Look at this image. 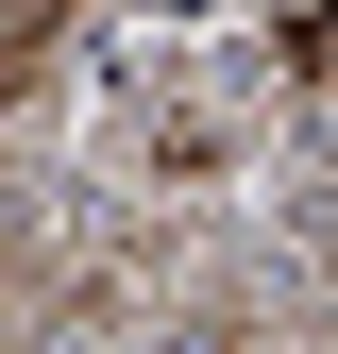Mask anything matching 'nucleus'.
Returning a JSON list of instances; mask_svg holds the SVG:
<instances>
[{"mask_svg":"<svg viewBox=\"0 0 338 354\" xmlns=\"http://www.w3.org/2000/svg\"><path fill=\"white\" fill-rule=\"evenodd\" d=\"M271 68L287 84H338V0H287V17H271Z\"/></svg>","mask_w":338,"mask_h":354,"instance_id":"f257e3e1","label":"nucleus"}]
</instances>
